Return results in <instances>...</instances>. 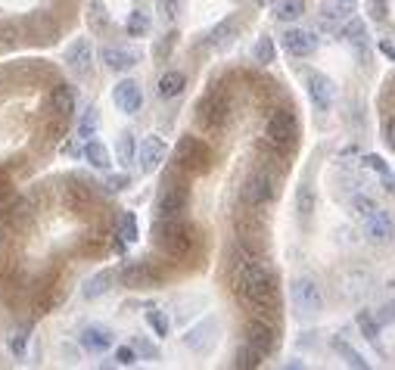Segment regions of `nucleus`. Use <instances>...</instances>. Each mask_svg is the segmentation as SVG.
<instances>
[{
    "label": "nucleus",
    "mask_w": 395,
    "mask_h": 370,
    "mask_svg": "<svg viewBox=\"0 0 395 370\" xmlns=\"http://www.w3.org/2000/svg\"><path fill=\"white\" fill-rule=\"evenodd\" d=\"M259 364H261V355H259V352H255L249 343L243 345L240 352H237V361H234V367H240V370H252V367H259Z\"/></svg>",
    "instance_id": "c756f323"
},
{
    "label": "nucleus",
    "mask_w": 395,
    "mask_h": 370,
    "mask_svg": "<svg viewBox=\"0 0 395 370\" xmlns=\"http://www.w3.org/2000/svg\"><path fill=\"white\" fill-rule=\"evenodd\" d=\"M84 159L94 165V169H109L112 165V159H109V149L103 147L100 140H87L84 143Z\"/></svg>",
    "instance_id": "b1692460"
},
{
    "label": "nucleus",
    "mask_w": 395,
    "mask_h": 370,
    "mask_svg": "<svg viewBox=\"0 0 395 370\" xmlns=\"http://www.w3.org/2000/svg\"><path fill=\"white\" fill-rule=\"evenodd\" d=\"M370 13H374V19H386V3L383 0H370Z\"/></svg>",
    "instance_id": "c03bdc74"
},
{
    "label": "nucleus",
    "mask_w": 395,
    "mask_h": 370,
    "mask_svg": "<svg viewBox=\"0 0 395 370\" xmlns=\"http://www.w3.org/2000/svg\"><path fill=\"white\" fill-rule=\"evenodd\" d=\"M296 209H299V218H305V221L315 215V190L309 184H302L299 193H296Z\"/></svg>",
    "instance_id": "a878e982"
},
{
    "label": "nucleus",
    "mask_w": 395,
    "mask_h": 370,
    "mask_svg": "<svg viewBox=\"0 0 395 370\" xmlns=\"http://www.w3.org/2000/svg\"><path fill=\"white\" fill-rule=\"evenodd\" d=\"M342 34H346L348 44H352V47H355L358 53H361V60H368V32H364V22H361V19L346 22Z\"/></svg>",
    "instance_id": "aec40b11"
},
{
    "label": "nucleus",
    "mask_w": 395,
    "mask_h": 370,
    "mask_svg": "<svg viewBox=\"0 0 395 370\" xmlns=\"http://www.w3.org/2000/svg\"><path fill=\"white\" fill-rule=\"evenodd\" d=\"M380 53H386L389 60H395V44L392 40H380Z\"/></svg>",
    "instance_id": "49530a36"
},
{
    "label": "nucleus",
    "mask_w": 395,
    "mask_h": 370,
    "mask_svg": "<svg viewBox=\"0 0 395 370\" xmlns=\"http://www.w3.org/2000/svg\"><path fill=\"white\" fill-rule=\"evenodd\" d=\"M392 317H395V302H389L386 308H383V314L376 317V321H380V323H386V321H392Z\"/></svg>",
    "instance_id": "a18cd8bd"
},
{
    "label": "nucleus",
    "mask_w": 395,
    "mask_h": 370,
    "mask_svg": "<svg viewBox=\"0 0 395 370\" xmlns=\"http://www.w3.org/2000/svg\"><path fill=\"white\" fill-rule=\"evenodd\" d=\"M243 202H246L249 209H261V206H268L274 199V177L268 171H252V175L243 181V190H240Z\"/></svg>",
    "instance_id": "423d86ee"
},
{
    "label": "nucleus",
    "mask_w": 395,
    "mask_h": 370,
    "mask_svg": "<svg viewBox=\"0 0 395 370\" xmlns=\"http://www.w3.org/2000/svg\"><path fill=\"white\" fill-rule=\"evenodd\" d=\"M196 119H200L202 128L222 131L224 125H228V119H230V100L222 94V90H212V94H206L200 100V106H196Z\"/></svg>",
    "instance_id": "20e7f679"
},
{
    "label": "nucleus",
    "mask_w": 395,
    "mask_h": 370,
    "mask_svg": "<svg viewBox=\"0 0 395 370\" xmlns=\"http://www.w3.org/2000/svg\"><path fill=\"white\" fill-rule=\"evenodd\" d=\"M50 106L56 115H69L75 109V90L69 84H56L53 94H50Z\"/></svg>",
    "instance_id": "5701e85b"
},
{
    "label": "nucleus",
    "mask_w": 395,
    "mask_h": 370,
    "mask_svg": "<svg viewBox=\"0 0 395 370\" xmlns=\"http://www.w3.org/2000/svg\"><path fill=\"white\" fill-rule=\"evenodd\" d=\"M156 10H159V16H162V19L174 22V19H178V16L184 13V0H156Z\"/></svg>",
    "instance_id": "2f4dec72"
},
{
    "label": "nucleus",
    "mask_w": 395,
    "mask_h": 370,
    "mask_svg": "<svg viewBox=\"0 0 395 370\" xmlns=\"http://www.w3.org/2000/svg\"><path fill=\"white\" fill-rule=\"evenodd\" d=\"M234 290L249 308L261 314H274L277 311V283L265 264L255 258V252L240 249L234 262Z\"/></svg>",
    "instance_id": "f257e3e1"
},
{
    "label": "nucleus",
    "mask_w": 395,
    "mask_h": 370,
    "mask_svg": "<svg viewBox=\"0 0 395 370\" xmlns=\"http://www.w3.org/2000/svg\"><path fill=\"white\" fill-rule=\"evenodd\" d=\"M149 32V16L143 13V10H137V13H131V19H128V34L131 38H141V34Z\"/></svg>",
    "instance_id": "473e14b6"
},
{
    "label": "nucleus",
    "mask_w": 395,
    "mask_h": 370,
    "mask_svg": "<svg viewBox=\"0 0 395 370\" xmlns=\"http://www.w3.org/2000/svg\"><path fill=\"white\" fill-rule=\"evenodd\" d=\"M336 349H339V352H342V355H346V361H348V364H352V367H361V370H364V367H368V361H364V358H361V355H358V352H355V349H348V345H346V343H342V339H336Z\"/></svg>",
    "instance_id": "4c0bfd02"
},
{
    "label": "nucleus",
    "mask_w": 395,
    "mask_h": 370,
    "mask_svg": "<svg viewBox=\"0 0 395 370\" xmlns=\"http://www.w3.org/2000/svg\"><path fill=\"white\" fill-rule=\"evenodd\" d=\"M283 50L289 56H311L318 50V38L315 32H305V28H287L283 32Z\"/></svg>",
    "instance_id": "f8f14e48"
},
{
    "label": "nucleus",
    "mask_w": 395,
    "mask_h": 370,
    "mask_svg": "<svg viewBox=\"0 0 395 370\" xmlns=\"http://www.w3.org/2000/svg\"><path fill=\"white\" fill-rule=\"evenodd\" d=\"M184 209H187V187L184 184H168L159 193V202H156L159 218H181Z\"/></svg>",
    "instance_id": "6e6552de"
},
{
    "label": "nucleus",
    "mask_w": 395,
    "mask_h": 370,
    "mask_svg": "<svg viewBox=\"0 0 395 370\" xmlns=\"http://www.w3.org/2000/svg\"><path fill=\"white\" fill-rule=\"evenodd\" d=\"M364 165H368L370 171H376V175H386V171H389V169H386V162H383L380 156H368V159H364Z\"/></svg>",
    "instance_id": "79ce46f5"
},
{
    "label": "nucleus",
    "mask_w": 395,
    "mask_h": 370,
    "mask_svg": "<svg viewBox=\"0 0 395 370\" xmlns=\"http://www.w3.org/2000/svg\"><path fill=\"white\" fill-rule=\"evenodd\" d=\"M358 327H361V333L370 339V343H376V333H380V321H374V317H370L368 311H361V314H358Z\"/></svg>",
    "instance_id": "f704fd0d"
},
{
    "label": "nucleus",
    "mask_w": 395,
    "mask_h": 370,
    "mask_svg": "<svg viewBox=\"0 0 395 370\" xmlns=\"http://www.w3.org/2000/svg\"><path fill=\"white\" fill-rule=\"evenodd\" d=\"M147 323L153 327L156 336H168V317L162 311H147Z\"/></svg>",
    "instance_id": "c9c22d12"
},
{
    "label": "nucleus",
    "mask_w": 395,
    "mask_h": 370,
    "mask_svg": "<svg viewBox=\"0 0 395 370\" xmlns=\"http://www.w3.org/2000/svg\"><path fill=\"white\" fill-rule=\"evenodd\" d=\"M119 280L128 290H147L156 283V271L149 268V262H125L119 271Z\"/></svg>",
    "instance_id": "1a4fd4ad"
},
{
    "label": "nucleus",
    "mask_w": 395,
    "mask_h": 370,
    "mask_svg": "<svg viewBox=\"0 0 395 370\" xmlns=\"http://www.w3.org/2000/svg\"><path fill=\"white\" fill-rule=\"evenodd\" d=\"M137 159V140H134V134L131 131H125V134L119 137V162H134Z\"/></svg>",
    "instance_id": "cd10ccee"
},
{
    "label": "nucleus",
    "mask_w": 395,
    "mask_h": 370,
    "mask_svg": "<svg viewBox=\"0 0 395 370\" xmlns=\"http://www.w3.org/2000/svg\"><path fill=\"white\" fill-rule=\"evenodd\" d=\"M246 343L252 345L261 358H268L271 352H274V345H277V333H274V327H271V323H265V321H249Z\"/></svg>",
    "instance_id": "9d476101"
},
{
    "label": "nucleus",
    "mask_w": 395,
    "mask_h": 370,
    "mask_svg": "<svg viewBox=\"0 0 395 370\" xmlns=\"http://www.w3.org/2000/svg\"><path fill=\"white\" fill-rule=\"evenodd\" d=\"M289 299H293V308L302 317H315L324 308V293L315 277H296L293 286H289Z\"/></svg>",
    "instance_id": "7ed1b4c3"
},
{
    "label": "nucleus",
    "mask_w": 395,
    "mask_h": 370,
    "mask_svg": "<svg viewBox=\"0 0 395 370\" xmlns=\"http://www.w3.org/2000/svg\"><path fill=\"white\" fill-rule=\"evenodd\" d=\"M97 128H100V115H97V109L91 106L84 112V119H81V125H78V134L84 137V140H91V137L97 134Z\"/></svg>",
    "instance_id": "7c9ffc66"
},
{
    "label": "nucleus",
    "mask_w": 395,
    "mask_h": 370,
    "mask_svg": "<svg viewBox=\"0 0 395 370\" xmlns=\"http://www.w3.org/2000/svg\"><path fill=\"white\" fill-rule=\"evenodd\" d=\"M112 103H115V106L121 109V112L134 115L137 109L143 106V94H141V84H137V81H131V78L119 81V84H115V90H112Z\"/></svg>",
    "instance_id": "ddd939ff"
},
{
    "label": "nucleus",
    "mask_w": 395,
    "mask_h": 370,
    "mask_svg": "<svg viewBox=\"0 0 395 370\" xmlns=\"http://www.w3.org/2000/svg\"><path fill=\"white\" fill-rule=\"evenodd\" d=\"M100 60L106 62V69H112V72H128V69L137 66L141 56H137L134 50H125V47H103Z\"/></svg>",
    "instance_id": "a211bd4d"
},
{
    "label": "nucleus",
    "mask_w": 395,
    "mask_h": 370,
    "mask_svg": "<svg viewBox=\"0 0 395 370\" xmlns=\"http://www.w3.org/2000/svg\"><path fill=\"white\" fill-rule=\"evenodd\" d=\"M336 3V10H352V3H355V0H333Z\"/></svg>",
    "instance_id": "de8ad7c7"
},
{
    "label": "nucleus",
    "mask_w": 395,
    "mask_h": 370,
    "mask_svg": "<svg viewBox=\"0 0 395 370\" xmlns=\"http://www.w3.org/2000/svg\"><path fill=\"white\" fill-rule=\"evenodd\" d=\"M128 184H131V177H128V175H109V177H106V190H112V193L125 190Z\"/></svg>",
    "instance_id": "ea45409f"
},
{
    "label": "nucleus",
    "mask_w": 395,
    "mask_h": 370,
    "mask_svg": "<svg viewBox=\"0 0 395 370\" xmlns=\"http://www.w3.org/2000/svg\"><path fill=\"white\" fill-rule=\"evenodd\" d=\"M91 60H94V47H91V40L87 38H78L69 44L66 50V62L75 75H87L91 72Z\"/></svg>",
    "instance_id": "dca6fc26"
},
{
    "label": "nucleus",
    "mask_w": 395,
    "mask_h": 370,
    "mask_svg": "<svg viewBox=\"0 0 395 370\" xmlns=\"http://www.w3.org/2000/svg\"><path fill=\"white\" fill-rule=\"evenodd\" d=\"M87 19H91V32H103V28H106V10H103L100 0H94V3L87 7Z\"/></svg>",
    "instance_id": "72a5a7b5"
},
{
    "label": "nucleus",
    "mask_w": 395,
    "mask_h": 370,
    "mask_svg": "<svg viewBox=\"0 0 395 370\" xmlns=\"http://www.w3.org/2000/svg\"><path fill=\"white\" fill-rule=\"evenodd\" d=\"M352 209H355L361 218H370L376 212V202L368 199V196H355V199H352Z\"/></svg>",
    "instance_id": "e433bc0d"
},
{
    "label": "nucleus",
    "mask_w": 395,
    "mask_h": 370,
    "mask_svg": "<svg viewBox=\"0 0 395 370\" xmlns=\"http://www.w3.org/2000/svg\"><path fill=\"white\" fill-rule=\"evenodd\" d=\"M134 349L141 352L143 358H156V355H159V352H156V345H149L147 339H134Z\"/></svg>",
    "instance_id": "37998d69"
},
{
    "label": "nucleus",
    "mask_w": 395,
    "mask_h": 370,
    "mask_svg": "<svg viewBox=\"0 0 395 370\" xmlns=\"http://www.w3.org/2000/svg\"><path fill=\"white\" fill-rule=\"evenodd\" d=\"M165 159V143H162V137L149 134L141 140V147H137V162H141V171H156L159 169V162Z\"/></svg>",
    "instance_id": "4468645a"
},
{
    "label": "nucleus",
    "mask_w": 395,
    "mask_h": 370,
    "mask_svg": "<svg viewBox=\"0 0 395 370\" xmlns=\"http://www.w3.org/2000/svg\"><path fill=\"white\" fill-rule=\"evenodd\" d=\"M115 336L109 327H100V323H91V327H84L81 330V349L91 352V355H100V352L112 349Z\"/></svg>",
    "instance_id": "2eb2a0df"
},
{
    "label": "nucleus",
    "mask_w": 395,
    "mask_h": 370,
    "mask_svg": "<svg viewBox=\"0 0 395 370\" xmlns=\"http://www.w3.org/2000/svg\"><path fill=\"white\" fill-rule=\"evenodd\" d=\"M237 28H240V19H237V16L224 19L222 25H215V28H212V34H208V44H212V47H228L230 40H234Z\"/></svg>",
    "instance_id": "412c9836"
},
{
    "label": "nucleus",
    "mask_w": 395,
    "mask_h": 370,
    "mask_svg": "<svg viewBox=\"0 0 395 370\" xmlns=\"http://www.w3.org/2000/svg\"><path fill=\"white\" fill-rule=\"evenodd\" d=\"M296 134H299V125H296V115L289 112V109H277V112H271L268 119V128H265V137H268V143L274 149H289L296 143Z\"/></svg>",
    "instance_id": "39448f33"
},
{
    "label": "nucleus",
    "mask_w": 395,
    "mask_h": 370,
    "mask_svg": "<svg viewBox=\"0 0 395 370\" xmlns=\"http://www.w3.org/2000/svg\"><path fill=\"white\" fill-rule=\"evenodd\" d=\"M156 243H159L168 256L184 258L193 249V230H190L181 218H159V224H156Z\"/></svg>",
    "instance_id": "f03ea898"
},
{
    "label": "nucleus",
    "mask_w": 395,
    "mask_h": 370,
    "mask_svg": "<svg viewBox=\"0 0 395 370\" xmlns=\"http://www.w3.org/2000/svg\"><path fill=\"white\" fill-rule=\"evenodd\" d=\"M305 84H309V97H311V103H315V109L327 112V109L333 106V100H336L333 81H330L327 75H321V72H311L309 78H305Z\"/></svg>",
    "instance_id": "9b49d317"
},
{
    "label": "nucleus",
    "mask_w": 395,
    "mask_h": 370,
    "mask_svg": "<svg viewBox=\"0 0 395 370\" xmlns=\"http://www.w3.org/2000/svg\"><path fill=\"white\" fill-rule=\"evenodd\" d=\"M112 280H115L112 271H100V274H94L91 280L84 283L81 296H84V299H100V296H106V293H109V283H112Z\"/></svg>",
    "instance_id": "4be33fe9"
},
{
    "label": "nucleus",
    "mask_w": 395,
    "mask_h": 370,
    "mask_svg": "<svg viewBox=\"0 0 395 370\" xmlns=\"http://www.w3.org/2000/svg\"><path fill=\"white\" fill-rule=\"evenodd\" d=\"M184 88H187V75L178 72V69H171V72H165L159 78V88H156V94L162 97V100H174V97H181Z\"/></svg>",
    "instance_id": "6ab92c4d"
},
{
    "label": "nucleus",
    "mask_w": 395,
    "mask_h": 370,
    "mask_svg": "<svg viewBox=\"0 0 395 370\" xmlns=\"http://www.w3.org/2000/svg\"><path fill=\"white\" fill-rule=\"evenodd\" d=\"M25 343H28V333L16 330L13 336H10V352H13V355H25Z\"/></svg>",
    "instance_id": "58836bf2"
},
{
    "label": "nucleus",
    "mask_w": 395,
    "mask_h": 370,
    "mask_svg": "<svg viewBox=\"0 0 395 370\" xmlns=\"http://www.w3.org/2000/svg\"><path fill=\"white\" fill-rule=\"evenodd\" d=\"M174 156H178V165H181V169H190V171H206L208 162H212V153H208V147L200 140V137H181Z\"/></svg>",
    "instance_id": "0eeeda50"
},
{
    "label": "nucleus",
    "mask_w": 395,
    "mask_h": 370,
    "mask_svg": "<svg viewBox=\"0 0 395 370\" xmlns=\"http://www.w3.org/2000/svg\"><path fill=\"white\" fill-rule=\"evenodd\" d=\"M364 230H368V236L374 243H389L395 236L392 218H389V212H383V209H376L370 218H364Z\"/></svg>",
    "instance_id": "f3484780"
},
{
    "label": "nucleus",
    "mask_w": 395,
    "mask_h": 370,
    "mask_svg": "<svg viewBox=\"0 0 395 370\" xmlns=\"http://www.w3.org/2000/svg\"><path fill=\"white\" fill-rule=\"evenodd\" d=\"M115 358H119V364H125V367H131V364L137 361V349L134 345H125V349L115 352Z\"/></svg>",
    "instance_id": "a19ab883"
},
{
    "label": "nucleus",
    "mask_w": 395,
    "mask_h": 370,
    "mask_svg": "<svg viewBox=\"0 0 395 370\" xmlns=\"http://www.w3.org/2000/svg\"><path fill=\"white\" fill-rule=\"evenodd\" d=\"M252 60L259 62V66H268V62H274V40H271L268 34H261V38L255 40Z\"/></svg>",
    "instance_id": "bb28decb"
},
{
    "label": "nucleus",
    "mask_w": 395,
    "mask_h": 370,
    "mask_svg": "<svg viewBox=\"0 0 395 370\" xmlns=\"http://www.w3.org/2000/svg\"><path fill=\"white\" fill-rule=\"evenodd\" d=\"M119 236L125 243H134L137 240V218H134V212H121V218H119Z\"/></svg>",
    "instance_id": "c85d7f7f"
},
{
    "label": "nucleus",
    "mask_w": 395,
    "mask_h": 370,
    "mask_svg": "<svg viewBox=\"0 0 395 370\" xmlns=\"http://www.w3.org/2000/svg\"><path fill=\"white\" fill-rule=\"evenodd\" d=\"M302 13H305V3H302V0H277L274 3V16L280 22H296Z\"/></svg>",
    "instance_id": "393cba45"
}]
</instances>
